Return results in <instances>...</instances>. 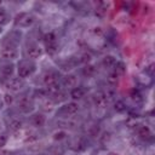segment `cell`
Wrapping results in <instances>:
<instances>
[{
    "label": "cell",
    "instance_id": "1",
    "mask_svg": "<svg viewBox=\"0 0 155 155\" xmlns=\"http://www.w3.org/2000/svg\"><path fill=\"white\" fill-rule=\"evenodd\" d=\"M36 70V64L29 59H24V61H21L19 64H18V68H17V71H18V78H21L22 80L25 79V78H29L30 75H33Z\"/></svg>",
    "mask_w": 155,
    "mask_h": 155
},
{
    "label": "cell",
    "instance_id": "12",
    "mask_svg": "<svg viewBox=\"0 0 155 155\" xmlns=\"http://www.w3.org/2000/svg\"><path fill=\"white\" fill-rule=\"evenodd\" d=\"M137 134L140 139L143 140H149L151 137H153V133H151V130L147 126V125H139L138 128H137Z\"/></svg>",
    "mask_w": 155,
    "mask_h": 155
},
{
    "label": "cell",
    "instance_id": "29",
    "mask_svg": "<svg viewBox=\"0 0 155 155\" xmlns=\"http://www.w3.org/2000/svg\"><path fill=\"white\" fill-rule=\"evenodd\" d=\"M7 143V137L5 134H0V148H4Z\"/></svg>",
    "mask_w": 155,
    "mask_h": 155
},
{
    "label": "cell",
    "instance_id": "13",
    "mask_svg": "<svg viewBox=\"0 0 155 155\" xmlns=\"http://www.w3.org/2000/svg\"><path fill=\"white\" fill-rule=\"evenodd\" d=\"M78 84V78L74 74H68L63 78V85L67 88H74Z\"/></svg>",
    "mask_w": 155,
    "mask_h": 155
},
{
    "label": "cell",
    "instance_id": "6",
    "mask_svg": "<svg viewBox=\"0 0 155 155\" xmlns=\"http://www.w3.org/2000/svg\"><path fill=\"white\" fill-rule=\"evenodd\" d=\"M17 105H18V109L22 113H29V111L33 110V101L25 94H23V96H21L18 98Z\"/></svg>",
    "mask_w": 155,
    "mask_h": 155
},
{
    "label": "cell",
    "instance_id": "22",
    "mask_svg": "<svg viewBox=\"0 0 155 155\" xmlns=\"http://www.w3.org/2000/svg\"><path fill=\"white\" fill-rule=\"evenodd\" d=\"M34 97H36V98H40V99L47 98V97H48L47 90H46V88H36V90L34 91Z\"/></svg>",
    "mask_w": 155,
    "mask_h": 155
},
{
    "label": "cell",
    "instance_id": "28",
    "mask_svg": "<svg viewBox=\"0 0 155 155\" xmlns=\"http://www.w3.org/2000/svg\"><path fill=\"white\" fill-rule=\"evenodd\" d=\"M53 104H54V102H53V99H51V98L44 103V105H45V109H46V110H51V109H52V107H53Z\"/></svg>",
    "mask_w": 155,
    "mask_h": 155
},
{
    "label": "cell",
    "instance_id": "15",
    "mask_svg": "<svg viewBox=\"0 0 155 155\" xmlns=\"http://www.w3.org/2000/svg\"><path fill=\"white\" fill-rule=\"evenodd\" d=\"M46 122V117L44 114L41 113H36L31 116V124L35 126V127H42Z\"/></svg>",
    "mask_w": 155,
    "mask_h": 155
},
{
    "label": "cell",
    "instance_id": "8",
    "mask_svg": "<svg viewBox=\"0 0 155 155\" xmlns=\"http://www.w3.org/2000/svg\"><path fill=\"white\" fill-rule=\"evenodd\" d=\"M15 71V64L11 63L10 61H4V62H0V74L5 78H10L12 76Z\"/></svg>",
    "mask_w": 155,
    "mask_h": 155
},
{
    "label": "cell",
    "instance_id": "32",
    "mask_svg": "<svg viewBox=\"0 0 155 155\" xmlns=\"http://www.w3.org/2000/svg\"><path fill=\"white\" fill-rule=\"evenodd\" d=\"M108 155H120V154H117V153H109Z\"/></svg>",
    "mask_w": 155,
    "mask_h": 155
},
{
    "label": "cell",
    "instance_id": "14",
    "mask_svg": "<svg viewBox=\"0 0 155 155\" xmlns=\"http://www.w3.org/2000/svg\"><path fill=\"white\" fill-rule=\"evenodd\" d=\"M69 96H70V98L73 101H79L85 96V90L82 87H80V86H75L74 88L70 90Z\"/></svg>",
    "mask_w": 155,
    "mask_h": 155
},
{
    "label": "cell",
    "instance_id": "18",
    "mask_svg": "<svg viewBox=\"0 0 155 155\" xmlns=\"http://www.w3.org/2000/svg\"><path fill=\"white\" fill-rule=\"evenodd\" d=\"M107 7H108V5L105 4V2H98L97 4V6H96V10H94V13H96V16L97 17H99V18H102V17H104L105 16V13H107Z\"/></svg>",
    "mask_w": 155,
    "mask_h": 155
},
{
    "label": "cell",
    "instance_id": "10",
    "mask_svg": "<svg viewBox=\"0 0 155 155\" xmlns=\"http://www.w3.org/2000/svg\"><path fill=\"white\" fill-rule=\"evenodd\" d=\"M42 54V48L36 45V44H31L27 47V56L30 58V59H36L39 57H41Z\"/></svg>",
    "mask_w": 155,
    "mask_h": 155
},
{
    "label": "cell",
    "instance_id": "34",
    "mask_svg": "<svg viewBox=\"0 0 155 155\" xmlns=\"http://www.w3.org/2000/svg\"><path fill=\"white\" fill-rule=\"evenodd\" d=\"M0 33H1V28H0Z\"/></svg>",
    "mask_w": 155,
    "mask_h": 155
},
{
    "label": "cell",
    "instance_id": "2",
    "mask_svg": "<svg viewBox=\"0 0 155 155\" xmlns=\"http://www.w3.org/2000/svg\"><path fill=\"white\" fill-rule=\"evenodd\" d=\"M34 22H35V17L28 12H21L15 18L16 25H18L21 28H29L34 24Z\"/></svg>",
    "mask_w": 155,
    "mask_h": 155
},
{
    "label": "cell",
    "instance_id": "30",
    "mask_svg": "<svg viewBox=\"0 0 155 155\" xmlns=\"http://www.w3.org/2000/svg\"><path fill=\"white\" fill-rule=\"evenodd\" d=\"M131 97H132V99L133 101H142V97H140V94L137 92V91H132V94H131Z\"/></svg>",
    "mask_w": 155,
    "mask_h": 155
},
{
    "label": "cell",
    "instance_id": "25",
    "mask_svg": "<svg viewBox=\"0 0 155 155\" xmlns=\"http://www.w3.org/2000/svg\"><path fill=\"white\" fill-rule=\"evenodd\" d=\"M8 23V16L5 10L0 8V25H5Z\"/></svg>",
    "mask_w": 155,
    "mask_h": 155
},
{
    "label": "cell",
    "instance_id": "19",
    "mask_svg": "<svg viewBox=\"0 0 155 155\" xmlns=\"http://www.w3.org/2000/svg\"><path fill=\"white\" fill-rule=\"evenodd\" d=\"M22 126H23V122H22L21 120H18V119H13V120H11V121L8 122V130H10L11 132H17V131H19V130L22 128Z\"/></svg>",
    "mask_w": 155,
    "mask_h": 155
},
{
    "label": "cell",
    "instance_id": "33",
    "mask_svg": "<svg viewBox=\"0 0 155 155\" xmlns=\"http://www.w3.org/2000/svg\"><path fill=\"white\" fill-rule=\"evenodd\" d=\"M39 155H46V154H39Z\"/></svg>",
    "mask_w": 155,
    "mask_h": 155
},
{
    "label": "cell",
    "instance_id": "26",
    "mask_svg": "<svg viewBox=\"0 0 155 155\" xmlns=\"http://www.w3.org/2000/svg\"><path fill=\"white\" fill-rule=\"evenodd\" d=\"M65 137H67V132L63 131V130L56 131V132L53 133V139H54V140H62V139H64Z\"/></svg>",
    "mask_w": 155,
    "mask_h": 155
},
{
    "label": "cell",
    "instance_id": "31",
    "mask_svg": "<svg viewBox=\"0 0 155 155\" xmlns=\"http://www.w3.org/2000/svg\"><path fill=\"white\" fill-rule=\"evenodd\" d=\"M92 31H93L94 35H103V29L101 27H94Z\"/></svg>",
    "mask_w": 155,
    "mask_h": 155
},
{
    "label": "cell",
    "instance_id": "3",
    "mask_svg": "<svg viewBox=\"0 0 155 155\" xmlns=\"http://www.w3.org/2000/svg\"><path fill=\"white\" fill-rule=\"evenodd\" d=\"M78 111H79V104L76 102H69L61 107V109L57 111V116L59 115L63 117H70L75 115Z\"/></svg>",
    "mask_w": 155,
    "mask_h": 155
},
{
    "label": "cell",
    "instance_id": "20",
    "mask_svg": "<svg viewBox=\"0 0 155 155\" xmlns=\"http://www.w3.org/2000/svg\"><path fill=\"white\" fill-rule=\"evenodd\" d=\"M114 71H115L116 74H119L120 76L124 75L125 71H126V67H125V64H124L122 62H116L115 65H114Z\"/></svg>",
    "mask_w": 155,
    "mask_h": 155
},
{
    "label": "cell",
    "instance_id": "4",
    "mask_svg": "<svg viewBox=\"0 0 155 155\" xmlns=\"http://www.w3.org/2000/svg\"><path fill=\"white\" fill-rule=\"evenodd\" d=\"M44 42L46 46V50L48 53H54L58 50V44H57V36L53 31H48L44 35Z\"/></svg>",
    "mask_w": 155,
    "mask_h": 155
},
{
    "label": "cell",
    "instance_id": "24",
    "mask_svg": "<svg viewBox=\"0 0 155 155\" xmlns=\"http://www.w3.org/2000/svg\"><path fill=\"white\" fill-rule=\"evenodd\" d=\"M119 78H120V75H119V74H116V73L113 70V71H110V73H109V75H108V79H107V80H108V82H109L110 85H115V84L119 81Z\"/></svg>",
    "mask_w": 155,
    "mask_h": 155
},
{
    "label": "cell",
    "instance_id": "17",
    "mask_svg": "<svg viewBox=\"0 0 155 155\" xmlns=\"http://www.w3.org/2000/svg\"><path fill=\"white\" fill-rule=\"evenodd\" d=\"M116 62H117L116 58L114 56H111V54H107L102 59V64H103L104 68H114V65H115Z\"/></svg>",
    "mask_w": 155,
    "mask_h": 155
},
{
    "label": "cell",
    "instance_id": "7",
    "mask_svg": "<svg viewBox=\"0 0 155 155\" xmlns=\"http://www.w3.org/2000/svg\"><path fill=\"white\" fill-rule=\"evenodd\" d=\"M23 85L24 84H23V80L21 78H11V79H8L6 81L5 87L7 90L12 91V92H17V91H19L23 87Z\"/></svg>",
    "mask_w": 155,
    "mask_h": 155
},
{
    "label": "cell",
    "instance_id": "5",
    "mask_svg": "<svg viewBox=\"0 0 155 155\" xmlns=\"http://www.w3.org/2000/svg\"><path fill=\"white\" fill-rule=\"evenodd\" d=\"M0 54L1 57L5 59V61H13L18 57V52H17V48L11 45V44H7V45H4L1 51H0Z\"/></svg>",
    "mask_w": 155,
    "mask_h": 155
},
{
    "label": "cell",
    "instance_id": "9",
    "mask_svg": "<svg viewBox=\"0 0 155 155\" xmlns=\"http://www.w3.org/2000/svg\"><path fill=\"white\" fill-rule=\"evenodd\" d=\"M42 81H44V85L46 87L56 85V84H58V75H57V73H54L52 70L46 71L44 74V76H42Z\"/></svg>",
    "mask_w": 155,
    "mask_h": 155
},
{
    "label": "cell",
    "instance_id": "16",
    "mask_svg": "<svg viewBox=\"0 0 155 155\" xmlns=\"http://www.w3.org/2000/svg\"><path fill=\"white\" fill-rule=\"evenodd\" d=\"M81 73H82V75H84L85 78H92V76L96 75L97 69H96V67L92 65V64H86V65H84V68L81 69Z\"/></svg>",
    "mask_w": 155,
    "mask_h": 155
},
{
    "label": "cell",
    "instance_id": "23",
    "mask_svg": "<svg viewBox=\"0 0 155 155\" xmlns=\"http://www.w3.org/2000/svg\"><path fill=\"white\" fill-rule=\"evenodd\" d=\"M92 61V54L90 53V52H84L81 56H80V59H79V62L80 63H82V64H90V62Z\"/></svg>",
    "mask_w": 155,
    "mask_h": 155
},
{
    "label": "cell",
    "instance_id": "21",
    "mask_svg": "<svg viewBox=\"0 0 155 155\" xmlns=\"http://www.w3.org/2000/svg\"><path fill=\"white\" fill-rule=\"evenodd\" d=\"M114 110H115L116 113H122V111H125V110H126V104H125V102H124V101H120V99H117L116 102H114Z\"/></svg>",
    "mask_w": 155,
    "mask_h": 155
},
{
    "label": "cell",
    "instance_id": "11",
    "mask_svg": "<svg viewBox=\"0 0 155 155\" xmlns=\"http://www.w3.org/2000/svg\"><path fill=\"white\" fill-rule=\"evenodd\" d=\"M93 103H94V105L97 108H101V109L105 108L107 104H108V96H107V93H104V92L96 93L94 97H93Z\"/></svg>",
    "mask_w": 155,
    "mask_h": 155
},
{
    "label": "cell",
    "instance_id": "27",
    "mask_svg": "<svg viewBox=\"0 0 155 155\" xmlns=\"http://www.w3.org/2000/svg\"><path fill=\"white\" fill-rule=\"evenodd\" d=\"M4 101H5V103H6L7 105H10V104L13 103V97H12L10 93H6V94L4 96Z\"/></svg>",
    "mask_w": 155,
    "mask_h": 155
}]
</instances>
